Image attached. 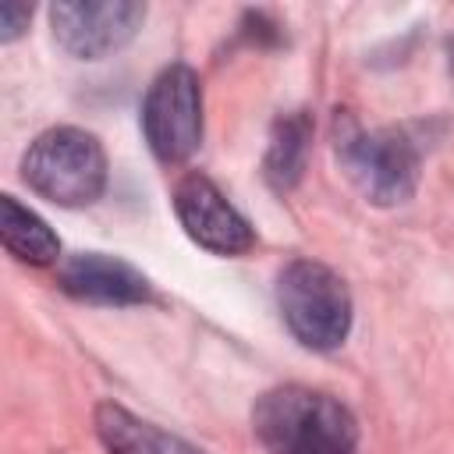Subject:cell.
I'll use <instances>...</instances> for the list:
<instances>
[{"label":"cell","mask_w":454,"mask_h":454,"mask_svg":"<svg viewBox=\"0 0 454 454\" xmlns=\"http://www.w3.org/2000/svg\"><path fill=\"white\" fill-rule=\"evenodd\" d=\"M96 436L110 454H206L202 447L131 415L114 401L96 404Z\"/></svg>","instance_id":"cell-9"},{"label":"cell","mask_w":454,"mask_h":454,"mask_svg":"<svg viewBox=\"0 0 454 454\" xmlns=\"http://www.w3.org/2000/svg\"><path fill=\"white\" fill-rule=\"evenodd\" d=\"M252 429L270 454H351L358 443L355 415L301 383L266 390L252 408Z\"/></svg>","instance_id":"cell-1"},{"label":"cell","mask_w":454,"mask_h":454,"mask_svg":"<svg viewBox=\"0 0 454 454\" xmlns=\"http://www.w3.org/2000/svg\"><path fill=\"white\" fill-rule=\"evenodd\" d=\"M0 238L14 259L32 266H50L60 255V241L50 223L28 206H21L14 195H0Z\"/></svg>","instance_id":"cell-10"},{"label":"cell","mask_w":454,"mask_h":454,"mask_svg":"<svg viewBox=\"0 0 454 454\" xmlns=\"http://www.w3.org/2000/svg\"><path fill=\"white\" fill-rule=\"evenodd\" d=\"M25 184L67 209L92 206L106 188V156L96 135L82 128H50L43 131L25 160H21Z\"/></svg>","instance_id":"cell-2"},{"label":"cell","mask_w":454,"mask_h":454,"mask_svg":"<svg viewBox=\"0 0 454 454\" xmlns=\"http://www.w3.org/2000/svg\"><path fill=\"white\" fill-rule=\"evenodd\" d=\"M142 18L145 7L135 0H60L50 7L53 39L78 60H99L121 50Z\"/></svg>","instance_id":"cell-6"},{"label":"cell","mask_w":454,"mask_h":454,"mask_svg":"<svg viewBox=\"0 0 454 454\" xmlns=\"http://www.w3.org/2000/svg\"><path fill=\"white\" fill-rule=\"evenodd\" d=\"M57 280L71 298L92 301V305H142V301H153L149 277L142 270H135L131 262H124L117 255H103V252H74L60 266Z\"/></svg>","instance_id":"cell-8"},{"label":"cell","mask_w":454,"mask_h":454,"mask_svg":"<svg viewBox=\"0 0 454 454\" xmlns=\"http://www.w3.org/2000/svg\"><path fill=\"white\" fill-rule=\"evenodd\" d=\"M142 135L156 160L181 163L202 142V85L188 64L163 67L142 99Z\"/></svg>","instance_id":"cell-5"},{"label":"cell","mask_w":454,"mask_h":454,"mask_svg":"<svg viewBox=\"0 0 454 454\" xmlns=\"http://www.w3.org/2000/svg\"><path fill=\"white\" fill-rule=\"evenodd\" d=\"M28 18H32V7H28V4H14V0L0 4V39H4V43L18 39L21 28L28 25Z\"/></svg>","instance_id":"cell-12"},{"label":"cell","mask_w":454,"mask_h":454,"mask_svg":"<svg viewBox=\"0 0 454 454\" xmlns=\"http://www.w3.org/2000/svg\"><path fill=\"white\" fill-rule=\"evenodd\" d=\"M277 309L287 330L312 351H333L351 330L348 284L316 259H294L280 270Z\"/></svg>","instance_id":"cell-3"},{"label":"cell","mask_w":454,"mask_h":454,"mask_svg":"<svg viewBox=\"0 0 454 454\" xmlns=\"http://www.w3.org/2000/svg\"><path fill=\"white\" fill-rule=\"evenodd\" d=\"M309 135H312V124L305 114H287L277 121L270 149H266V177L277 192H287L298 184L305 153H309Z\"/></svg>","instance_id":"cell-11"},{"label":"cell","mask_w":454,"mask_h":454,"mask_svg":"<svg viewBox=\"0 0 454 454\" xmlns=\"http://www.w3.org/2000/svg\"><path fill=\"white\" fill-rule=\"evenodd\" d=\"M340 167L355 181V188L376 206L408 202L419 188V149L397 128L380 131H344L337 142Z\"/></svg>","instance_id":"cell-4"},{"label":"cell","mask_w":454,"mask_h":454,"mask_svg":"<svg viewBox=\"0 0 454 454\" xmlns=\"http://www.w3.org/2000/svg\"><path fill=\"white\" fill-rule=\"evenodd\" d=\"M174 213L184 234L216 252V255H241L252 248L255 234L248 220L227 202V195L202 174H184L174 188Z\"/></svg>","instance_id":"cell-7"}]
</instances>
